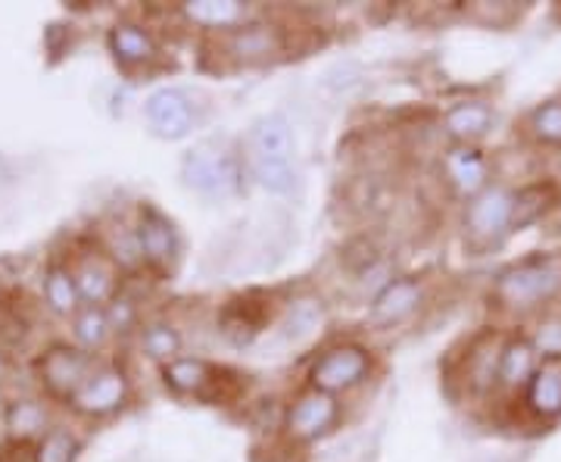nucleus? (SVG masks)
Returning a JSON list of instances; mask_svg holds the SVG:
<instances>
[{
    "label": "nucleus",
    "instance_id": "nucleus-1",
    "mask_svg": "<svg viewBox=\"0 0 561 462\" xmlns=\"http://www.w3.org/2000/svg\"><path fill=\"white\" fill-rule=\"evenodd\" d=\"M243 166L253 184L268 194H290L300 181L297 166V135L287 113H262L250 122L241 144Z\"/></svg>",
    "mask_w": 561,
    "mask_h": 462
},
{
    "label": "nucleus",
    "instance_id": "nucleus-2",
    "mask_svg": "<svg viewBox=\"0 0 561 462\" xmlns=\"http://www.w3.org/2000/svg\"><path fill=\"white\" fill-rule=\"evenodd\" d=\"M179 179L203 201H234L247 188L243 150L228 135H209L181 154Z\"/></svg>",
    "mask_w": 561,
    "mask_h": 462
},
{
    "label": "nucleus",
    "instance_id": "nucleus-3",
    "mask_svg": "<svg viewBox=\"0 0 561 462\" xmlns=\"http://www.w3.org/2000/svg\"><path fill=\"white\" fill-rule=\"evenodd\" d=\"M561 291V260L556 257H530V260L508 266L493 284V297L505 309L527 313Z\"/></svg>",
    "mask_w": 561,
    "mask_h": 462
},
{
    "label": "nucleus",
    "instance_id": "nucleus-4",
    "mask_svg": "<svg viewBox=\"0 0 561 462\" xmlns=\"http://www.w3.org/2000/svg\"><path fill=\"white\" fill-rule=\"evenodd\" d=\"M512 201L515 191H508L505 184H490L478 198L465 203L461 228L465 244L474 253H486L512 235Z\"/></svg>",
    "mask_w": 561,
    "mask_h": 462
},
{
    "label": "nucleus",
    "instance_id": "nucleus-5",
    "mask_svg": "<svg viewBox=\"0 0 561 462\" xmlns=\"http://www.w3.org/2000/svg\"><path fill=\"white\" fill-rule=\"evenodd\" d=\"M144 120L153 138L181 142V138H191L194 128L201 125V103L187 88L165 84L144 101Z\"/></svg>",
    "mask_w": 561,
    "mask_h": 462
},
{
    "label": "nucleus",
    "instance_id": "nucleus-6",
    "mask_svg": "<svg viewBox=\"0 0 561 462\" xmlns=\"http://www.w3.org/2000/svg\"><path fill=\"white\" fill-rule=\"evenodd\" d=\"M371 350L362 343H334L309 369V382L324 394H346L371 375Z\"/></svg>",
    "mask_w": 561,
    "mask_h": 462
},
{
    "label": "nucleus",
    "instance_id": "nucleus-7",
    "mask_svg": "<svg viewBox=\"0 0 561 462\" xmlns=\"http://www.w3.org/2000/svg\"><path fill=\"white\" fill-rule=\"evenodd\" d=\"M341 422V401L334 394H324L319 387H309L294 397L284 416L287 438L297 443H309L324 438L328 431H334V425Z\"/></svg>",
    "mask_w": 561,
    "mask_h": 462
},
{
    "label": "nucleus",
    "instance_id": "nucleus-8",
    "mask_svg": "<svg viewBox=\"0 0 561 462\" xmlns=\"http://www.w3.org/2000/svg\"><path fill=\"white\" fill-rule=\"evenodd\" d=\"M41 369V382L47 384L50 394L57 397H76L81 391V384L88 382L94 375V357L88 350H79V347H54L47 350L38 362Z\"/></svg>",
    "mask_w": 561,
    "mask_h": 462
},
{
    "label": "nucleus",
    "instance_id": "nucleus-9",
    "mask_svg": "<svg viewBox=\"0 0 561 462\" xmlns=\"http://www.w3.org/2000/svg\"><path fill=\"white\" fill-rule=\"evenodd\" d=\"M140 244V257L153 269H172L181 257V238L175 222L162 216L157 206L144 203L138 213V228H135Z\"/></svg>",
    "mask_w": 561,
    "mask_h": 462
},
{
    "label": "nucleus",
    "instance_id": "nucleus-10",
    "mask_svg": "<svg viewBox=\"0 0 561 462\" xmlns=\"http://www.w3.org/2000/svg\"><path fill=\"white\" fill-rule=\"evenodd\" d=\"M128 401V379L119 365H103L94 369V375L81 384V391L72 397V406L81 416H110L122 403Z\"/></svg>",
    "mask_w": 561,
    "mask_h": 462
},
{
    "label": "nucleus",
    "instance_id": "nucleus-11",
    "mask_svg": "<svg viewBox=\"0 0 561 462\" xmlns=\"http://www.w3.org/2000/svg\"><path fill=\"white\" fill-rule=\"evenodd\" d=\"M284 47H287V35L275 22H243L225 41L228 57L238 63L275 60L278 54H284Z\"/></svg>",
    "mask_w": 561,
    "mask_h": 462
},
{
    "label": "nucleus",
    "instance_id": "nucleus-12",
    "mask_svg": "<svg viewBox=\"0 0 561 462\" xmlns=\"http://www.w3.org/2000/svg\"><path fill=\"white\" fill-rule=\"evenodd\" d=\"M421 303H424V284L412 275H402V279L383 284L375 294V301L368 306V319L378 328H390V325L409 319L412 313H419Z\"/></svg>",
    "mask_w": 561,
    "mask_h": 462
},
{
    "label": "nucleus",
    "instance_id": "nucleus-13",
    "mask_svg": "<svg viewBox=\"0 0 561 462\" xmlns=\"http://www.w3.org/2000/svg\"><path fill=\"white\" fill-rule=\"evenodd\" d=\"M443 172L461 198H478L490 188V160L478 144H453L443 154Z\"/></svg>",
    "mask_w": 561,
    "mask_h": 462
},
{
    "label": "nucleus",
    "instance_id": "nucleus-14",
    "mask_svg": "<svg viewBox=\"0 0 561 462\" xmlns=\"http://www.w3.org/2000/svg\"><path fill=\"white\" fill-rule=\"evenodd\" d=\"M221 372L201 357H179V360L162 365V382L179 397H201L213 401L219 387Z\"/></svg>",
    "mask_w": 561,
    "mask_h": 462
},
{
    "label": "nucleus",
    "instance_id": "nucleus-15",
    "mask_svg": "<svg viewBox=\"0 0 561 462\" xmlns=\"http://www.w3.org/2000/svg\"><path fill=\"white\" fill-rule=\"evenodd\" d=\"M524 406L534 419L552 422L561 416V357H542L524 387Z\"/></svg>",
    "mask_w": 561,
    "mask_h": 462
},
{
    "label": "nucleus",
    "instance_id": "nucleus-16",
    "mask_svg": "<svg viewBox=\"0 0 561 462\" xmlns=\"http://www.w3.org/2000/svg\"><path fill=\"white\" fill-rule=\"evenodd\" d=\"M502 343H505V338L486 331L481 338H474V343L468 347V357H465V387L471 394L483 397L493 387H500Z\"/></svg>",
    "mask_w": 561,
    "mask_h": 462
},
{
    "label": "nucleus",
    "instance_id": "nucleus-17",
    "mask_svg": "<svg viewBox=\"0 0 561 462\" xmlns=\"http://www.w3.org/2000/svg\"><path fill=\"white\" fill-rule=\"evenodd\" d=\"M493 122H496L493 106L486 101L471 98V101L453 103V106L446 110L443 128H446V135L456 144H478L481 138H486V132L493 128Z\"/></svg>",
    "mask_w": 561,
    "mask_h": 462
},
{
    "label": "nucleus",
    "instance_id": "nucleus-18",
    "mask_svg": "<svg viewBox=\"0 0 561 462\" xmlns=\"http://www.w3.org/2000/svg\"><path fill=\"white\" fill-rule=\"evenodd\" d=\"M540 360L542 353L537 350L534 338H524V335L505 338L500 357V387H505V391H524L527 382L534 379Z\"/></svg>",
    "mask_w": 561,
    "mask_h": 462
},
{
    "label": "nucleus",
    "instance_id": "nucleus-19",
    "mask_svg": "<svg viewBox=\"0 0 561 462\" xmlns=\"http://www.w3.org/2000/svg\"><path fill=\"white\" fill-rule=\"evenodd\" d=\"M265 322H268V306L256 303V294H247V297H234L225 303L219 328L228 341L250 343L265 328Z\"/></svg>",
    "mask_w": 561,
    "mask_h": 462
},
{
    "label": "nucleus",
    "instance_id": "nucleus-20",
    "mask_svg": "<svg viewBox=\"0 0 561 462\" xmlns=\"http://www.w3.org/2000/svg\"><path fill=\"white\" fill-rule=\"evenodd\" d=\"M559 201L561 191L552 179L530 181V184L518 188V191H515V201H512V232L530 228V225L540 222L546 213H552Z\"/></svg>",
    "mask_w": 561,
    "mask_h": 462
},
{
    "label": "nucleus",
    "instance_id": "nucleus-21",
    "mask_svg": "<svg viewBox=\"0 0 561 462\" xmlns=\"http://www.w3.org/2000/svg\"><path fill=\"white\" fill-rule=\"evenodd\" d=\"M76 275V284H79L81 301H88L91 306H101V303L113 301L116 294V284H119V275H116V266L94 253V257H84L81 266L72 272Z\"/></svg>",
    "mask_w": 561,
    "mask_h": 462
},
{
    "label": "nucleus",
    "instance_id": "nucleus-22",
    "mask_svg": "<svg viewBox=\"0 0 561 462\" xmlns=\"http://www.w3.org/2000/svg\"><path fill=\"white\" fill-rule=\"evenodd\" d=\"M110 50L122 66H144V63L157 60V54H160L153 35L138 22H119L110 32Z\"/></svg>",
    "mask_w": 561,
    "mask_h": 462
},
{
    "label": "nucleus",
    "instance_id": "nucleus-23",
    "mask_svg": "<svg viewBox=\"0 0 561 462\" xmlns=\"http://www.w3.org/2000/svg\"><path fill=\"white\" fill-rule=\"evenodd\" d=\"M181 13L184 20H191L201 29H241L247 20V3L241 0H187L181 3Z\"/></svg>",
    "mask_w": 561,
    "mask_h": 462
},
{
    "label": "nucleus",
    "instance_id": "nucleus-24",
    "mask_svg": "<svg viewBox=\"0 0 561 462\" xmlns=\"http://www.w3.org/2000/svg\"><path fill=\"white\" fill-rule=\"evenodd\" d=\"M44 301H47V306H50L54 313H60V316L76 313L81 301L76 275H72L69 269H62V266L47 269V275H44Z\"/></svg>",
    "mask_w": 561,
    "mask_h": 462
},
{
    "label": "nucleus",
    "instance_id": "nucleus-25",
    "mask_svg": "<svg viewBox=\"0 0 561 462\" xmlns=\"http://www.w3.org/2000/svg\"><path fill=\"white\" fill-rule=\"evenodd\" d=\"M140 347L150 360H160L162 365L179 360L181 353V335L169 322H150L140 331Z\"/></svg>",
    "mask_w": 561,
    "mask_h": 462
},
{
    "label": "nucleus",
    "instance_id": "nucleus-26",
    "mask_svg": "<svg viewBox=\"0 0 561 462\" xmlns=\"http://www.w3.org/2000/svg\"><path fill=\"white\" fill-rule=\"evenodd\" d=\"M527 132L546 147H561V101H546L530 110Z\"/></svg>",
    "mask_w": 561,
    "mask_h": 462
},
{
    "label": "nucleus",
    "instance_id": "nucleus-27",
    "mask_svg": "<svg viewBox=\"0 0 561 462\" xmlns=\"http://www.w3.org/2000/svg\"><path fill=\"white\" fill-rule=\"evenodd\" d=\"M106 335H110V319L101 306H84L76 313V338H79L81 347L94 350L106 341Z\"/></svg>",
    "mask_w": 561,
    "mask_h": 462
},
{
    "label": "nucleus",
    "instance_id": "nucleus-28",
    "mask_svg": "<svg viewBox=\"0 0 561 462\" xmlns=\"http://www.w3.org/2000/svg\"><path fill=\"white\" fill-rule=\"evenodd\" d=\"M76 450H79V443L76 438L69 435V431H47L38 443V453H35V462H72L76 460Z\"/></svg>",
    "mask_w": 561,
    "mask_h": 462
},
{
    "label": "nucleus",
    "instance_id": "nucleus-29",
    "mask_svg": "<svg viewBox=\"0 0 561 462\" xmlns=\"http://www.w3.org/2000/svg\"><path fill=\"white\" fill-rule=\"evenodd\" d=\"M44 422H47V416H44V409H41L38 403H16L13 409H10V428H13V435H20V438H28V435H38L44 431Z\"/></svg>",
    "mask_w": 561,
    "mask_h": 462
},
{
    "label": "nucleus",
    "instance_id": "nucleus-30",
    "mask_svg": "<svg viewBox=\"0 0 561 462\" xmlns=\"http://www.w3.org/2000/svg\"><path fill=\"white\" fill-rule=\"evenodd\" d=\"M534 343L542 357H561V316H549L534 335Z\"/></svg>",
    "mask_w": 561,
    "mask_h": 462
},
{
    "label": "nucleus",
    "instance_id": "nucleus-31",
    "mask_svg": "<svg viewBox=\"0 0 561 462\" xmlns=\"http://www.w3.org/2000/svg\"><path fill=\"white\" fill-rule=\"evenodd\" d=\"M471 16L483 25H508V22L515 20V7H508V3H478V7H471L468 10Z\"/></svg>",
    "mask_w": 561,
    "mask_h": 462
},
{
    "label": "nucleus",
    "instance_id": "nucleus-32",
    "mask_svg": "<svg viewBox=\"0 0 561 462\" xmlns=\"http://www.w3.org/2000/svg\"><path fill=\"white\" fill-rule=\"evenodd\" d=\"M471 462H512V460H505V457H481V460H471Z\"/></svg>",
    "mask_w": 561,
    "mask_h": 462
},
{
    "label": "nucleus",
    "instance_id": "nucleus-33",
    "mask_svg": "<svg viewBox=\"0 0 561 462\" xmlns=\"http://www.w3.org/2000/svg\"><path fill=\"white\" fill-rule=\"evenodd\" d=\"M0 375H3V362H0Z\"/></svg>",
    "mask_w": 561,
    "mask_h": 462
}]
</instances>
